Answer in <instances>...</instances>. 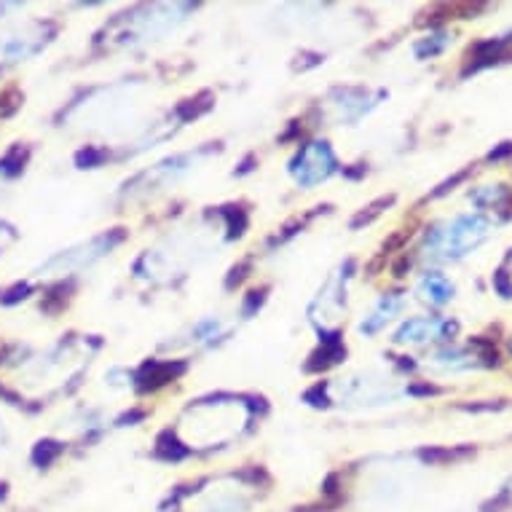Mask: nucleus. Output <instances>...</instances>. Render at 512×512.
Instances as JSON below:
<instances>
[{"mask_svg": "<svg viewBox=\"0 0 512 512\" xmlns=\"http://www.w3.org/2000/svg\"><path fill=\"white\" fill-rule=\"evenodd\" d=\"M333 167H336L333 153H330L322 143H314L303 151L295 175H298V180H301L303 185H314L319 183V180H325V177L333 172Z\"/></svg>", "mask_w": 512, "mask_h": 512, "instance_id": "nucleus-2", "label": "nucleus"}, {"mask_svg": "<svg viewBox=\"0 0 512 512\" xmlns=\"http://www.w3.org/2000/svg\"><path fill=\"white\" fill-rule=\"evenodd\" d=\"M261 496L263 486L258 480L223 475L177 491L161 504V512H252Z\"/></svg>", "mask_w": 512, "mask_h": 512, "instance_id": "nucleus-1", "label": "nucleus"}]
</instances>
